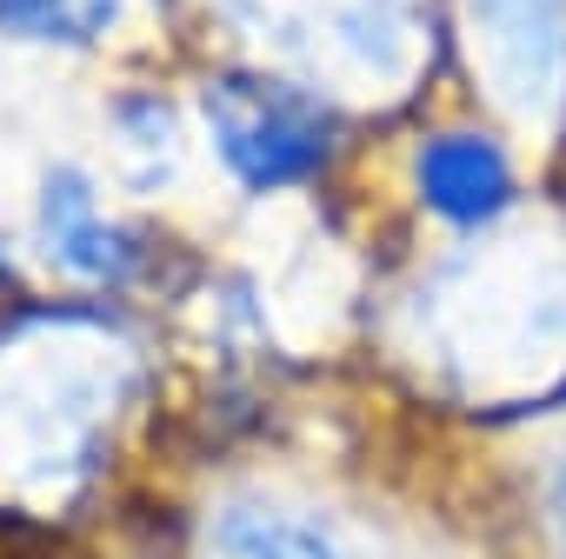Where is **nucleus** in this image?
Masks as SVG:
<instances>
[{
	"mask_svg": "<svg viewBox=\"0 0 566 559\" xmlns=\"http://www.w3.org/2000/svg\"><path fill=\"white\" fill-rule=\"evenodd\" d=\"M207 140L220 167L247 193H280V187H307L334 167L340 154V114L294 74H266V67H227L200 94Z\"/></svg>",
	"mask_w": 566,
	"mask_h": 559,
	"instance_id": "f257e3e1",
	"label": "nucleus"
},
{
	"mask_svg": "<svg viewBox=\"0 0 566 559\" xmlns=\"http://www.w3.org/2000/svg\"><path fill=\"white\" fill-rule=\"evenodd\" d=\"M407 173H413L420 207H427L447 233H460V240L500 226V220L513 213V200H520L513 147H506L493 127H473V120H440L433 134H420Z\"/></svg>",
	"mask_w": 566,
	"mask_h": 559,
	"instance_id": "f03ea898",
	"label": "nucleus"
},
{
	"mask_svg": "<svg viewBox=\"0 0 566 559\" xmlns=\"http://www.w3.org/2000/svg\"><path fill=\"white\" fill-rule=\"evenodd\" d=\"M467 21L500 94L566 120V0H467Z\"/></svg>",
	"mask_w": 566,
	"mask_h": 559,
	"instance_id": "7ed1b4c3",
	"label": "nucleus"
},
{
	"mask_svg": "<svg viewBox=\"0 0 566 559\" xmlns=\"http://www.w3.org/2000/svg\"><path fill=\"white\" fill-rule=\"evenodd\" d=\"M41 246L67 280H87V287H134L154 260V240L140 226L107 220L94 187L67 167L41 187Z\"/></svg>",
	"mask_w": 566,
	"mask_h": 559,
	"instance_id": "20e7f679",
	"label": "nucleus"
},
{
	"mask_svg": "<svg viewBox=\"0 0 566 559\" xmlns=\"http://www.w3.org/2000/svg\"><path fill=\"white\" fill-rule=\"evenodd\" d=\"M200 559H347L327 526L280 506H227L200 546Z\"/></svg>",
	"mask_w": 566,
	"mask_h": 559,
	"instance_id": "39448f33",
	"label": "nucleus"
},
{
	"mask_svg": "<svg viewBox=\"0 0 566 559\" xmlns=\"http://www.w3.org/2000/svg\"><path fill=\"white\" fill-rule=\"evenodd\" d=\"M120 21V0H0V28L48 48H87Z\"/></svg>",
	"mask_w": 566,
	"mask_h": 559,
	"instance_id": "423d86ee",
	"label": "nucleus"
}]
</instances>
